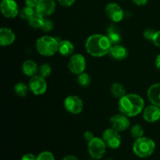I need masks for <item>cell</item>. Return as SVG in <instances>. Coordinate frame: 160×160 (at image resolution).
Instances as JSON below:
<instances>
[{
  "label": "cell",
  "mask_w": 160,
  "mask_h": 160,
  "mask_svg": "<svg viewBox=\"0 0 160 160\" xmlns=\"http://www.w3.org/2000/svg\"><path fill=\"white\" fill-rule=\"evenodd\" d=\"M36 50L41 56H52L59 49V41L56 38L49 35H44L38 38L35 43Z\"/></svg>",
  "instance_id": "3957f363"
},
{
  "label": "cell",
  "mask_w": 160,
  "mask_h": 160,
  "mask_svg": "<svg viewBox=\"0 0 160 160\" xmlns=\"http://www.w3.org/2000/svg\"><path fill=\"white\" fill-rule=\"evenodd\" d=\"M21 160H37V156L31 153H27L22 156Z\"/></svg>",
  "instance_id": "836d02e7"
},
{
  "label": "cell",
  "mask_w": 160,
  "mask_h": 160,
  "mask_svg": "<svg viewBox=\"0 0 160 160\" xmlns=\"http://www.w3.org/2000/svg\"><path fill=\"white\" fill-rule=\"evenodd\" d=\"M45 18V17H42V15L36 12L28 20V23L31 28H35V29H41L43 25Z\"/></svg>",
  "instance_id": "7402d4cb"
},
{
  "label": "cell",
  "mask_w": 160,
  "mask_h": 160,
  "mask_svg": "<svg viewBox=\"0 0 160 160\" xmlns=\"http://www.w3.org/2000/svg\"><path fill=\"white\" fill-rule=\"evenodd\" d=\"M152 42H153V44H154L156 46L160 48V31H156V34H155Z\"/></svg>",
  "instance_id": "1f68e13d"
},
{
  "label": "cell",
  "mask_w": 160,
  "mask_h": 160,
  "mask_svg": "<svg viewBox=\"0 0 160 160\" xmlns=\"http://www.w3.org/2000/svg\"><path fill=\"white\" fill-rule=\"evenodd\" d=\"M156 147L152 139L143 136L135 139L133 144V152L139 158H148L154 153Z\"/></svg>",
  "instance_id": "277c9868"
},
{
  "label": "cell",
  "mask_w": 160,
  "mask_h": 160,
  "mask_svg": "<svg viewBox=\"0 0 160 160\" xmlns=\"http://www.w3.org/2000/svg\"><path fill=\"white\" fill-rule=\"evenodd\" d=\"M37 160H55V156L51 152L44 151L38 155Z\"/></svg>",
  "instance_id": "f1b7e54d"
},
{
  "label": "cell",
  "mask_w": 160,
  "mask_h": 160,
  "mask_svg": "<svg viewBox=\"0 0 160 160\" xmlns=\"http://www.w3.org/2000/svg\"><path fill=\"white\" fill-rule=\"evenodd\" d=\"M110 92L117 98H121L127 94V90L124 86L120 83H113L110 87Z\"/></svg>",
  "instance_id": "44dd1931"
},
{
  "label": "cell",
  "mask_w": 160,
  "mask_h": 160,
  "mask_svg": "<svg viewBox=\"0 0 160 160\" xmlns=\"http://www.w3.org/2000/svg\"><path fill=\"white\" fill-rule=\"evenodd\" d=\"M63 106L69 113L74 114V115L81 113L84 109V102L82 99L77 95L67 96L64 99Z\"/></svg>",
  "instance_id": "52a82bcc"
},
{
  "label": "cell",
  "mask_w": 160,
  "mask_h": 160,
  "mask_svg": "<svg viewBox=\"0 0 160 160\" xmlns=\"http://www.w3.org/2000/svg\"><path fill=\"white\" fill-rule=\"evenodd\" d=\"M58 2L64 7H70V6H73L76 0H57Z\"/></svg>",
  "instance_id": "4dcf8cb0"
},
{
  "label": "cell",
  "mask_w": 160,
  "mask_h": 160,
  "mask_svg": "<svg viewBox=\"0 0 160 160\" xmlns=\"http://www.w3.org/2000/svg\"><path fill=\"white\" fill-rule=\"evenodd\" d=\"M106 35L109 38V41L112 44V45H118L122 40L121 33H120L119 28L116 26L109 27L106 31Z\"/></svg>",
  "instance_id": "ffe728a7"
},
{
  "label": "cell",
  "mask_w": 160,
  "mask_h": 160,
  "mask_svg": "<svg viewBox=\"0 0 160 160\" xmlns=\"http://www.w3.org/2000/svg\"><path fill=\"white\" fill-rule=\"evenodd\" d=\"M28 86L30 91L35 95H42L45 94L48 87L45 78H42L39 74L31 77L28 83Z\"/></svg>",
  "instance_id": "9c48e42d"
},
{
  "label": "cell",
  "mask_w": 160,
  "mask_h": 160,
  "mask_svg": "<svg viewBox=\"0 0 160 160\" xmlns=\"http://www.w3.org/2000/svg\"><path fill=\"white\" fill-rule=\"evenodd\" d=\"M29 90V86L23 82L17 83L14 86V92H15L16 95L19 97H22V98L28 95Z\"/></svg>",
  "instance_id": "603a6c76"
},
{
  "label": "cell",
  "mask_w": 160,
  "mask_h": 160,
  "mask_svg": "<svg viewBox=\"0 0 160 160\" xmlns=\"http://www.w3.org/2000/svg\"><path fill=\"white\" fill-rule=\"evenodd\" d=\"M104 160H113V159H110V158H108V159H104Z\"/></svg>",
  "instance_id": "f35d334b"
},
{
  "label": "cell",
  "mask_w": 160,
  "mask_h": 160,
  "mask_svg": "<svg viewBox=\"0 0 160 160\" xmlns=\"http://www.w3.org/2000/svg\"><path fill=\"white\" fill-rule=\"evenodd\" d=\"M106 145L102 138L95 137L88 142V151L91 157L94 159H100L106 152Z\"/></svg>",
  "instance_id": "5b68a950"
},
{
  "label": "cell",
  "mask_w": 160,
  "mask_h": 160,
  "mask_svg": "<svg viewBox=\"0 0 160 160\" xmlns=\"http://www.w3.org/2000/svg\"><path fill=\"white\" fill-rule=\"evenodd\" d=\"M38 73L42 78H46L49 77L52 73V67L49 64L43 63L39 67Z\"/></svg>",
  "instance_id": "4316f807"
},
{
  "label": "cell",
  "mask_w": 160,
  "mask_h": 160,
  "mask_svg": "<svg viewBox=\"0 0 160 160\" xmlns=\"http://www.w3.org/2000/svg\"><path fill=\"white\" fill-rule=\"evenodd\" d=\"M112 44L107 35L102 34H94L89 36L86 40L84 47L91 56L96 58L103 57L109 54Z\"/></svg>",
  "instance_id": "6da1fadb"
},
{
  "label": "cell",
  "mask_w": 160,
  "mask_h": 160,
  "mask_svg": "<svg viewBox=\"0 0 160 160\" xmlns=\"http://www.w3.org/2000/svg\"><path fill=\"white\" fill-rule=\"evenodd\" d=\"M38 3V0H25V5L33 9H36Z\"/></svg>",
  "instance_id": "d6a6232c"
},
{
  "label": "cell",
  "mask_w": 160,
  "mask_h": 160,
  "mask_svg": "<svg viewBox=\"0 0 160 160\" xmlns=\"http://www.w3.org/2000/svg\"><path fill=\"white\" fill-rule=\"evenodd\" d=\"M87 66L86 59L82 54L75 53L70 57L68 68L73 74L79 75L84 73Z\"/></svg>",
  "instance_id": "8992f818"
},
{
  "label": "cell",
  "mask_w": 160,
  "mask_h": 160,
  "mask_svg": "<svg viewBox=\"0 0 160 160\" xmlns=\"http://www.w3.org/2000/svg\"><path fill=\"white\" fill-rule=\"evenodd\" d=\"M16 40L15 33L8 28L0 29V45L2 46H9L12 45Z\"/></svg>",
  "instance_id": "9a60e30c"
},
{
  "label": "cell",
  "mask_w": 160,
  "mask_h": 160,
  "mask_svg": "<svg viewBox=\"0 0 160 160\" xmlns=\"http://www.w3.org/2000/svg\"><path fill=\"white\" fill-rule=\"evenodd\" d=\"M0 9L2 15L8 19H14L20 14L18 5L15 0H2Z\"/></svg>",
  "instance_id": "8fae6325"
},
{
  "label": "cell",
  "mask_w": 160,
  "mask_h": 160,
  "mask_svg": "<svg viewBox=\"0 0 160 160\" xmlns=\"http://www.w3.org/2000/svg\"><path fill=\"white\" fill-rule=\"evenodd\" d=\"M133 2L134 3L135 5L139 6H145V5L148 3V0H132Z\"/></svg>",
  "instance_id": "d590c367"
},
{
  "label": "cell",
  "mask_w": 160,
  "mask_h": 160,
  "mask_svg": "<svg viewBox=\"0 0 160 160\" xmlns=\"http://www.w3.org/2000/svg\"><path fill=\"white\" fill-rule=\"evenodd\" d=\"M36 12V9L29 6H24L20 10V17L22 20H29L30 18Z\"/></svg>",
  "instance_id": "cb8c5ba5"
},
{
  "label": "cell",
  "mask_w": 160,
  "mask_h": 160,
  "mask_svg": "<svg viewBox=\"0 0 160 160\" xmlns=\"http://www.w3.org/2000/svg\"><path fill=\"white\" fill-rule=\"evenodd\" d=\"M147 97L151 104L160 106V83L152 84L148 88Z\"/></svg>",
  "instance_id": "2e32d148"
},
{
  "label": "cell",
  "mask_w": 160,
  "mask_h": 160,
  "mask_svg": "<svg viewBox=\"0 0 160 160\" xmlns=\"http://www.w3.org/2000/svg\"><path fill=\"white\" fill-rule=\"evenodd\" d=\"M109 55L111 57L113 58L114 59L118 61L124 60L128 56V50L126 47L120 45H114L111 48Z\"/></svg>",
  "instance_id": "e0dca14e"
},
{
  "label": "cell",
  "mask_w": 160,
  "mask_h": 160,
  "mask_svg": "<svg viewBox=\"0 0 160 160\" xmlns=\"http://www.w3.org/2000/svg\"><path fill=\"white\" fill-rule=\"evenodd\" d=\"M155 34H156V31L152 28H147L143 32L144 38L148 41H152Z\"/></svg>",
  "instance_id": "f546056e"
},
{
  "label": "cell",
  "mask_w": 160,
  "mask_h": 160,
  "mask_svg": "<svg viewBox=\"0 0 160 160\" xmlns=\"http://www.w3.org/2000/svg\"><path fill=\"white\" fill-rule=\"evenodd\" d=\"M84 139H85V140L88 142H90L91 140H92V139L95 138V136H94L93 133H92V131H85V133H84Z\"/></svg>",
  "instance_id": "e575fe53"
},
{
  "label": "cell",
  "mask_w": 160,
  "mask_h": 160,
  "mask_svg": "<svg viewBox=\"0 0 160 160\" xmlns=\"http://www.w3.org/2000/svg\"><path fill=\"white\" fill-rule=\"evenodd\" d=\"M106 15L111 21L119 23L124 18V11L116 2H109L105 8Z\"/></svg>",
  "instance_id": "30bf717a"
},
{
  "label": "cell",
  "mask_w": 160,
  "mask_h": 160,
  "mask_svg": "<svg viewBox=\"0 0 160 160\" xmlns=\"http://www.w3.org/2000/svg\"><path fill=\"white\" fill-rule=\"evenodd\" d=\"M143 119L148 123H156L160 120V106L150 105L146 106L142 112Z\"/></svg>",
  "instance_id": "5bb4252c"
},
{
  "label": "cell",
  "mask_w": 160,
  "mask_h": 160,
  "mask_svg": "<svg viewBox=\"0 0 160 160\" xmlns=\"http://www.w3.org/2000/svg\"><path fill=\"white\" fill-rule=\"evenodd\" d=\"M62 160H79L78 157L75 156H72V155H69V156H65Z\"/></svg>",
  "instance_id": "8d00e7d4"
},
{
  "label": "cell",
  "mask_w": 160,
  "mask_h": 160,
  "mask_svg": "<svg viewBox=\"0 0 160 160\" xmlns=\"http://www.w3.org/2000/svg\"><path fill=\"white\" fill-rule=\"evenodd\" d=\"M88 160H97V159H88Z\"/></svg>",
  "instance_id": "ab89813d"
},
{
  "label": "cell",
  "mask_w": 160,
  "mask_h": 160,
  "mask_svg": "<svg viewBox=\"0 0 160 160\" xmlns=\"http://www.w3.org/2000/svg\"><path fill=\"white\" fill-rule=\"evenodd\" d=\"M91 81H92V79H91L90 75L88 73L84 72V73L78 75V82L81 87H88L91 84Z\"/></svg>",
  "instance_id": "d4e9b609"
},
{
  "label": "cell",
  "mask_w": 160,
  "mask_h": 160,
  "mask_svg": "<svg viewBox=\"0 0 160 160\" xmlns=\"http://www.w3.org/2000/svg\"><path fill=\"white\" fill-rule=\"evenodd\" d=\"M155 63H156V68H157L159 70H160V54L158 55L157 57H156Z\"/></svg>",
  "instance_id": "74e56055"
},
{
  "label": "cell",
  "mask_w": 160,
  "mask_h": 160,
  "mask_svg": "<svg viewBox=\"0 0 160 160\" xmlns=\"http://www.w3.org/2000/svg\"><path fill=\"white\" fill-rule=\"evenodd\" d=\"M109 122H110L111 128H113L118 132L126 131L131 127V122L128 119V117L121 112L112 116L109 120Z\"/></svg>",
  "instance_id": "7c38bea8"
},
{
  "label": "cell",
  "mask_w": 160,
  "mask_h": 160,
  "mask_svg": "<svg viewBox=\"0 0 160 160\" xmlns=\"http://www.w3.org/2000/svg\"><path fill=\"white\" fill-rule=\"evenodd\" d=\"M22 72L26 76L34 77L37 75V73L38 72V66L32 59H27L22 64Z\"/></svg>",
  "instance_id": "d6986e66"
},
{
  "label": "cell",
  "mask_w": 160,
  "mask_h": 160,
  "mask_svg": "<svg viewBox=\"0 0 160 160\" xmlns=\"http://www.w3.org/2000/svg\"><path fill=\"white\" fill-rule=\"evenodd\" d=\"M144 133H145L144 128L140 124H134L131 127V134L134 138L137 139L143 137Z\"/></svg>",
  "instance_id": "484cf974"
},
{
  "label": "cell",
  "mask_w": 160,
  "mask_h": 160,
  "mask_svg": "<svg viewBox=\"0 0 160 160\" xmlns=\"http://www.w3.org/2000/svg\"><path fill=\"white\" fill-rule=\"evenodd\" d=\"M56 4L55 0H38L36 12L44 17L51 16L56 11Z\"/></svg>",
  "instance_id": "4fadbf2b"
},
{
  "label": "cell",
  "mask_w": 160,
  "mask_h": 160,
  "mask_svg": "<svg viewBox=\"0 0 160 160\" xmlns=\"http://www.w3.org/2000/svg\"><path fill=\"white\" fill-rule=\"evenodd\" d=\"M118 109L121 113L128 117H134L143 112L145 101L137 94H126L119 99Z\"/></svg>",
  "instance_id": "7a4b0ae2"
},
{
  "label": "cell",
  "mask_w": 160,
  "mask_h": 160,
  "mask_svg": "<svg viewBox=\"0 0 160 160\" xmlns=\"http://www.w3.org/2000/svg\"><path fill=\"white\" fill-rule=\"evenodd\" d=\"M75 47L74 45L70 41L64 39V40H61L59 42V49L58 52L59 54L65 57H69L71 56L72 55L74 54Z\"/></svg>",
  "instance_id": "ac0fdd59"
},
{
  "label": "cell",
  "mask_w": 160,
  "mask_h": 160,
  "mask_svg": "<svg viewBox=\"0 0 160 160\" xmlns=\"http://www.w3.org/2000/svg\"><path fill=\"white\" fill-rule=\"evenodd\" d=\"M102 138L105 142L106 146L112 149H117L121 145V137L120 134L112 128H108L103 131Z\"/></svg>",
  "instance_id": "ba28073f"
},
{
  "label": "cell",
  "mask_w": 160,
  "mask_h": 160,
  "mask_svg": "<svg viewBox=\"0 0 160 160\" xmlns=\"http://www.w3.org/2000/svg\"><path fill=\"white\" fill-rule=\"evenodd\" d=\"M54 28V23L49 19L45 18V20H44L43 25H42L41 30L43 31L44 32H50L52 31Z\"/></svg>",
  "instance_id": "83f0119b"
}]
</instances>
